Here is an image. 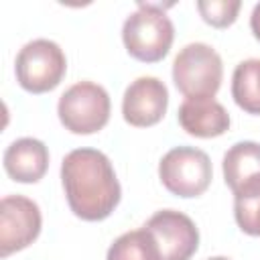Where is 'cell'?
<instances>
[{"mask_svg":"<svg viewBox=\"0 0 260 260\" xmlns=\"http://www.w3.org/2000/svg\"><path fill=\"white\" fill-rule=\"evenodd\" d=\"M69 209L85 221H102L118 207L122 189L110 158L95 148H75L61 162Z\"/></svg>","mask_w":260,"mask_h":260,"instance_id":"6da1fadb","label":"cell"},{"mask_svg":"<svg viewBox=\"0 0 260 260\" xmlns=\"http://www.w3.org/2000/svg\"><path fill=\"white\" fill-rule=\"evenodd\" d=\"M173 39L175 26L171 18L160 4L152 2H140L122 26V41L126 51L142 63L160 61L171 51Z\"/></svg>","mask_w":260,"mask_h":260,"instance_id":"7a4b0ae2","label":"cell"},{"mask_svg":"<svg viewBox=\"0 0 260 260\" xmlns=\"http://www.w3.org/2000/svg\"><path fill=\"white\" fill-rule=\"evenodd\" d=\"M223 79L219 53L205 43L185 45L173 61V81L185 100L213 98Z\"/></svg>","mask_w":260,"mask_h":260,"instance_id":"3957f363","label":"cell"},{"mask_svg":"<svg viewBox=\"0 0 260 260\" xmlns=\"http://www.w3.org/2000/svg\"><path fill=\"white\" fill-rule=\"evenodd\" d=\"M110 95L93 81H79L67 87L57 104V114L65 130L73 134H95L110 120Z\"/></svg>","mask_w":260,"mask_h":260,"instance_id":"277c9868","label":"cell"},{"mask_svg":"<svg viewBox=\"0 0 260 260\" xmlns=\"http://www.w3.org/2000/svg\"><path fill=\"white\" fill-rule=\"evenodd\" d=\"M67 71L63 49L49 39L28 41L16 55V81L28 93H47L55 89Z\"/></svg>","mask_w":260,"mask_h":260,"instance_id":"5b68a950","label":"cell"},{"mask_svg":"<svg viewBox=\"0 0 260 260\" xmlns=\"http://www.w3.org/2000/svg\"><path fill=\"white\" fill-rule=\"evenodd\" d=\"M211 160L195 146H175L158 162V177L167 191L177 197H199L211 183Z\"/></svg>","mask_w":260,"mask_h":260,"instance_id":"8992f818","label":"cell"},{"mask_svg":"<svg viewBox=\"0 0 260 260\" xmlns=\"http://www.w3.org/2000/svg\"><path fill=\"white\" fill-rule=\"evenodd\" d=\"M41 209L24 195H6L0 201V256L30 246L41 234Z\"/></svg>","mask_w":260,"mask_h":260,"instance_id":"52a82bcc","label":"cell"},{"mask_svg":"<svg viewBox=\"0 0 260 260\" xmlns=\"http://www.w3.org/2000/svg\"><path fill=\"white\" fill-rule=\"evenodd\" d=\"M144 228L152 234L160 260H191L199 248V230L195 221L177 209L156 211L148 217Z\"/></svg>","mask_w":260,"mask_h":260,"instance_id":"ba28073f","label":"cell"},{"mask_svg":"<svg viewBox=\"0 0 260 260\" xmlns=\"http://www.w3.org/2000/svg\"><path fill=\"white\" fill-rule=\"evenodd\" d=\"M169 108L167 85L152 75L134 79L122 98V116L130 126L148 128L162 120Z\"/></svg>","mask_w":260,"mask_h":260,"instance_id":"9c48e42d","label":"cell"},{"mask_svg":"<svg viewBox=\"0 0 260 260\" xmlns=\"http://www.w3.org/2000/svg\"><path fill=\"white\" fill-rule=\"evenodd\" d=\"M223 179L234 199L260 193V142L240 140L223 154Z\"/></svg>","mask_w":260,"mask_h":260,"instance_id":"30bf717a","label":"cell"},{"mask_svg":"<svg viewBox=\"0 0 260 260\" xmlns=\"http://www.w3.org/2000/svg\"><path fill=\"white\" fill-rule=\"evenodd\" d=\"M181 128L197 138H215L230 130L228 110L213 98L185 100L177 112Z\"/></svg>","mask_w":260,"mask_h":260,"instance_id":"8fae6325","label":"cell"},{"mask_svg":"<svg viewBox=\"0 0 260 260\" xmlns=\"http://www.w3.org/2000/svg\"><path fill=\"white\" fill-rule=\"evenodd\" d=\"M4 169L16 183H37L49 169V148L39 138H18L4 150Z\"/></svg>","mask_w":260,"mask_h":260,"instance_id":"7c38bea8","label":"cell"},{"mask_svg":"<svg viewBox=\"0 0 260 260\" xmlns=\"http://www.w3.org/2000/svg\"><path fill=\"white\" fill-rule=\"evenodd\" d=\"M232 98L246 114L260 116V59H246L236 65Z\"/></svg>","mask_w":260,"mask_h":260,"instance_id":"4fadbf2b","label":"cell"},{"mask_svg":"<svg viewBox=\"0 0 260 260\" xmlns=\"http://www.w3.org/2000/svg\"><path fill=\"white\" fill-rule=\"evenodd\" d=\"M106 260H160V254L152 234L142 225L116 238L108 248Z\"/></svg>","mask_w":260,"mask_h":260,"instance_id":"5bb4252c","label":"cell"},{"mask_svg":"<svg viewBox=\"0 0 260 260\" xmlns=\"http://www.w3.org/2000/svg\"><path fill=\"white\" fill-rule=\"evenodd\" d=\"M240 8H242L240 0H199L197 2V10L201 18L215 28H225L234 24Z\"/></svg>","mask_w":260,"mask_h":260,"instance_id":"9a60e30c","label":"cell"},{"mask_svg":"<svg viewBox=\"0 0 260 260\" xmlns=\"http://www.w3.org/2000/svg\"><path fill=\"white\" fill-rule=\"evenodd\" d=\"M234 217L244 234L260 236V193L234 199Z\"/></svg>","mask_w":260,"mask_h":260,"instance_id":"2e32d148","label":"cell"},{"mask_svg":"<svg viewBox=\"0 0 260 260\" xmlns=\"http://www.w3.org/2000/svg\"><path fill=\"white\" fill-rule=\"evenodd\" d=\"M250 28H252V35L260 41V2L254 6V10L250 14Z\"/></svg>","mask_w":260,"mask_h":260,"instance_id":"e0dca14e","label":"cell"},{"mask_svg":"<svg viewBox=\"0 0 260 260\" xmlns=\"http://www.w3.org/2000/svg\"><path fill=\"white\" fill-rule=\"evenodd\" d=\"M207 260H230V258H225V256H211V258H207Z\"/></svg>","mask_w":260,"mask_h":260,"instance_id":"ac0fdd59","label":"cell"}]
</instances>
